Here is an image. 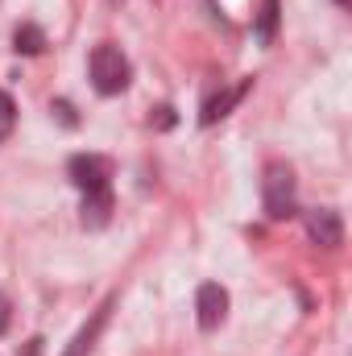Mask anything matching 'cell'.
<instances>
[{
    "label": "cell",
    "mask_w": 352,
    "mask_h": 356,
    "mask_svg": "<svg viewBox=\"0 0 352 356\" xmlns=\"http://www.w3.org/2000/svg\"><path fill=\"white\" fill-rule=\"evenodd\" d=\"M50 112H58V120H63L67 129H75V124H79V116H75V108H71L67 99H54V108H50Z\"/></svg>",
    "instance_id": "4fadbf2b"
},
{
    "label": "cell",
    "mask_w": 352,
    "mask_h": 356,
    "mask_svg": "<svg viewBox=\"0 0 352 356\" xmlns=\"http://www.w3.org/2000/svg\"><path fill=\"white\" fill-rule=\"evenodd\" d=\"M13 124H17V104H13L8 91H0V141L13 133Z\"/></svg>",
    "instance_id": "8fae6325"
},
{
    "label": "cell",
    "mask_w": 352,
    "mask_h": 356,
    "mask_svg": "<svg viewBox=\"0 0 352 356\" xmlns=\"http://www.w3.org/2000/svg\"><path fill=\"white\" fill-rule=\"evenodd\" d=\"M112 307H116V294H108L95 311H91V319L75 332V340H71V348L63 356H91V348H95V340H99V332L108 327V315H112Z\"/></svg>",
    "instance_id": "8992f818"
},
{
    "label": "cell",
    "mask_w": 352,
    "mask_h": 356,
    "mask_svg": "<svg viewBox=\"0 0 352 356\" xmlns=\"http://www.w3.org/2000/svg\"><path fill=\"white\" fill-rule=\"evenodd\" d=\"M278 33V0H262V13H257V38L273 42Z\"/></svg>",
    "instance_id": "30bf717a"
},
{
    "label": "cell",
    "mask_w": 352,
    "mask_h": 356,
    "mask_svg": "<svg viewBox=\"0 0 352 356\" xmlns=\"http://www.w3.org/2000/svg\"><path fill=\"white\" fill-rule=\"evenodd\" d=\"M88 71H91V88L99 91V95H120V91L129 88V79H133L129 58H125L120 46H112V42H104V46L91 50Z\"/></svg>",
    "instance_id": "6da1fadb"
},
{
    "label": "cell",
    "mask_w": 352,
    "mask_h": 356,
    "mask_svg": "<svg viewBox=\"0 0 352 356\" xmlns=\"http://www.w3.org/2000/svg\"><path fill=\"white\" fill-rule=\"evenodd\" d=\"M195 315H199V327L203 332H216L228 319V290L220 282H203L199 294H195Z\"/></svg>",
    "instance_id": "3957f363"
},
{
    "label": "cell",
    "mask_w": 352,
    "mask_h": 356,
    "mask_svg": "<svg viewBox=\"0 0 352 356\" xmlns=\"http://www.w3.org/2000/svg\"><path fill=\"white\" fill-rule=\"evenodd\" d=\"M21 356H46V340H42V336L25 340V344H21Z\"/></svg>",
    "instance_id": "5bb4252c"
},
{
    "label": "cell",
    "mask_w": 352,
    "mask_h": 356,
    "mask_svg": "<svg viewBox=\"0 0 352 356\" xmlns=\"http://www.w3.org/2000/svg\"><path fill=\"white\" fill-rule=\"evenodd\" d=\"M249 91H253V79H241V83H232V88L216 91V95L203 104L199 120H203V124H216V120H224V116H228V112H232V108H237L245 95H249Z\"/></svg>",
    "instance_id": "52a82bcc"
},
{
    "label": "cell",
    "mask_w": 352,
    "mask_h": 356,
    "mask_svg": "<svg viewBox=\"0 0 352 356\" xmlns=\"http://www.w3.org/2000/svg\"><path fill=\"white\" fill-rule=\"evenodd\" d=\"M307 236L319 245V249H340L344 245V220L336 207H315L307 211Z\"/></svg>",
    "instance_id": "5b68a950"
},
{
    "label": "cell",
    "mask_w": 352,
    "mask_h": 356,
    "mask_svg": "<svg viewBox=\"0 0 352 356\" xmlns=\"http://www.w3.org/2000/svg\"><path fill=\"white\" fill-rule=\"evenodd\" d=\"M67 175H71V182H75L79 191H104L108 178H112V162L99 158V154H75V158L67 162Z\"/></svg>",
    "instance_id": "277c9868"
},
{
    "label": "cell",
    "mask_w": 352,
    "mask_h": 356,
    "mask_svg": "<svg viewBox=\"0 0 352 356\" xmlns=\"http://www.w3.org/2000/svg\"><path fill=\"white\" fill-rule=\"evenodd\" d=\"M262 203L269 220H290L294 216V170L286 162H269L262 178Z\"/></svg>",
    "instance_id": "7a4b0ae2"
},
{
    "label": "cell",
    "mask_w": 352,
    "mask_h": 356,
    "mask_svg": "<svg viewBox=\"0 0 352 356\" xmlns=\"http://www.w3.org/2000/svg\"><path fill=\"white\" fill-rule=\"evenodd\" d=\"M150 124H154V129H162V133H166V129H175V124H178L175 108H170V104H158V108L150 112Z\"/></svg>",
    "instance_id": "7c38bea8"
},
{
    "label": "cell",
    "mask_w": 352,
    "mask_h": 356,
    "mask_svg": "<svg viewBox=\"0 0 352 356\" xmlns=\"http://www.w3.org/2000/svg\"><path fill=\"white\" fill-rule=\"evenodd\" d=\"M112 220V191H83V228H104Z\"/></svg>",
    "instance_id": "ba28073f"
},
{
    "label": "cell",
    "mask_w": 352,
    "mask_h": 356,
    "mask_svg": "<svg viewBox=\"0 0 352 356\" xmlns=\"http://www.w3.org/2000/svg\"><path fill=\"white\" fill-rule=\"evenodd\" d=\"M4 332H8V298L0 294V336H4Z\"/></svg>",
    "instance_id": "9a60e30c"
},
{
    "label": "cell",
    "mask_w": 352,
    "mask_h": 356,
    "mask_svg": "<svg viewBox=\"0 0 352 356\" xmlns=\"http://www.w3.org/2000/svg\"><path fill=\"white\" fill-rule=\"evenodd\" d=\"M13 50L25 54V58H33V54L46 50V33H42L33 21H25V25H17V33H13Z\"/></svg>",
    "instance_id": "9c48e42d"
}]
</instances>
